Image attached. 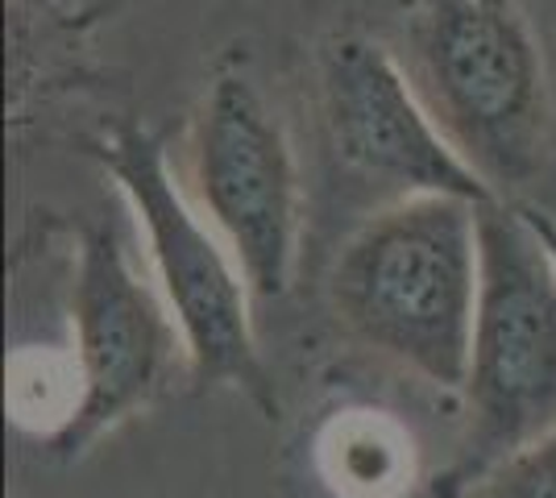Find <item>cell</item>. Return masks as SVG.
Masks as SVG:
<instances>
[{
  "label": "cell",
  "instance_id": "3",
  "mask_svg": "<svg viewBox=\"0 0 556 498\" xmlns=\"http://www.w3.org/2000/svg\"><path fill=\"white\" fill-rule=\"evenodd\" d=\"M482 291L465 374V432L437 498H469L556 432V261L519 204H478Z\"/></svg>",
  "mask_w": 556,
  "mask_h": 498
},
{
  "label": "cell",
  "instance_id": "9",
  "mask_svg": "<svg viewBox=\"0 0 556 498\" xmlns=\"http://www.w3.org/2000/svg\"><path fill=\"white\" fill-rule=\"evenodd\" d=\"M84 382L75 370V357L59 354H17L9 361V411L13 424L59 440L79 411Z\"/></svg>",
  "mask_w": 556,
  "mask_h": 498
},
{
  "label": "cell",
  "instance_id": "2",
  "mask_svg": "<svg viewBox=\"0 0 556 498\" xmlns=\"http://www.w3.org/2000/svg\"><path fill=\"white\" fill-rule=\"evenodd\" d=\"M403 72L453 150L519 204L553 138L548 67L519 0H399Z\"/></svg>",
  "mask_w": 556,
  "mask_h": 498
},
{
  "label": "cell",
  "instance_id": "10",
  "mask_svg": "<svg viewBox=\"0 0 556 498\" xmlns=\"http://www.w3.org/2000/svg\"><path fill=\"white\" fill-rule=\"evenodd\" d=\"M469 498H556V432L515 452Z\"/></svg>",
  "mask_w": 556,
  "mask_h": 498
},
{
  "label": "cell",
  "instance_id": "6",
  "mask_svg": "<svg viewBox=\"0 0 556 498\" xmlns=\"http://www.w3.org/2000/svg\"><path fill=\"white\" fill-rule=\"evenodd\" d=\"M71 329V357L84 382V399L67 432L50 440V452L63 461L88 452L104 432L163 399L175 374L191 370L184 332L166 308L163 291H154L129 266L113 220H92L79 233Z\"/></svg>",
  "mask_w": 556,
  "mask_h": 498
},
{
  "label": "cell",
  "instance_id": "1",
  "mask_svg": "<svg viewBox=\"0 0 556 498\" xmlns=\"http://www.w3.org/2000/svg\"><path fill=\"white\" fill-rule=\"evenodd\" d=\"M478 291V204L462 195L391 200L353 229L328 270L341 329L441 391H465Z\"/></svg>",
  "mask_w": 556,
  "mask_h": 498
},
{
  "label": "cell",
  "instance_id": "8",
  "mask_svg": "<svg viewBox=\"0 0 556 498\" xmlns=\"http://www.w3.org/2000/svg\"><path fill=\"white\" fill-rule=\"evenodd\" d=\"M316 474L332 498H407L416 486V445L391 416L349 407L316 432Z\"/></svg>",
  "mask_w": 556,
  "mask_h": 498
},
{
  "label": "cell",
  "instance_id": "7",
  "mask_svg": "<svg viewBox=\"0 0 556 498\" xmlns=\"http://www.w3.org/2000/svg\"><path fill=\"white\" fill-rule=\"evenodd\" d=\"M320 120L332 154L353 175L382 183L394 200L462 195L473 204L498 200L482 175L453 150L428 117L403 63L362 34H332L316 54Z\"/></svg>",
  "mask_w": 556,
  "mask_h": 498
},
{
  "label": "cell",
  "instance_id": "5",
  "mask_svg": "<svg viewBox=\"0 0 556 498\" xmlns=\"http://www.w3.org/2000/svg\"><path fill=\"white\" fill-rule=\"evenodd\" d=\"M187 179L250 291L257 299L287 295L300 254V166L245 75L212 79L187 138Z\"/></svg>",
  "mask_w": 556,
  "mask_h": 498
},
{
  "label": "cell",
  "instance_id": "4",
  "mask_svg": "<svg viewBox=\"0 0 556 498\" xmlns=\"http://www.w3.org/2000/svg\"><path fill=\"white\" fill-rule=\"evenodd\" d=\"M92 154L116 179V188L125 191L129 208L146 229L159 291L184 332L187 366H191L187 379L200 391L212 386L241 391L262 420H278L275 379L262 361L250 320L254 291L220 233L179 191L163 133L138 120H116L92 145Z\"/></svg>",
  "mask_w": 556,
  "mask_h": 498
},
{
  "label": "cell",
  "instance_id": "11",
  "mask_svg": "<svg viewBox=\"0 0 556 498\" xmlns=\"http://www.w3.org/2000/svg\"><path fill=\"white\" fill-rule=\"evenodd\" d=\"M523 208V216L532 220V229L540 233V241L548 245V254H553V261H556V220L548 213H540V208H532V204H519Z\"/></svg>",
  "mask_w": 556,
  "mask_h": 498
}]
</instances>
